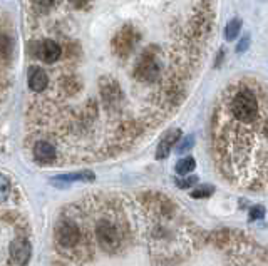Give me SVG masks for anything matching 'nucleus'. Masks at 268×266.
Here are the masks:
<instances>
[{
	"label": "nucleus",
	"instance_id": "f257e3e1",
	"mask_svg": "<svg viewBox=\"0 0 268 266\" xmlns=\"http://www.w3.org/2000/svg\"><path fill=\"white\" fill-rule=\"evenodd\" d=\"M96 236L97 243L104 251H114L121 246V233L117 226L111 221H99L96 226Z\"/></svg>",
	"mask_w": 268,
	"mask_h": 266
},
{
	"label": "nucleus",
	"instance_id": "f03ea898",
	"mask_svg": "<svg viewBox=\"0 0 268 266\" xmlns=\"http://www.w3.org/2000/svg\"><path fill=\"white\" fill-rule=\"evenodd\" d=\"M55 241L60 248L72 249L80 241V230L72 221H59L55 226Z\"/></svg>",
	"mask_w": 268,
	"mask_h": 266
},
{
	"label": "nucleus",
	"instance_id": "7ed1b4c3",
	"mask_svg": "<svg viewBox=\"0 0 268 266\" xmlns=\"http://www.w3.org/2000/svg\"><path fill=\"white\" fill-rule=\"evenodd\" d=\"M10 260L12 263H15L17 266H26L29 263L30 260V255H32V248H30V243L24 238H17L10 243Z\"/></svg>",
	"mask_w": 268,
	"mask_h": 266
},
{
	"label": "nucleus",
	"instance_id": "20e7f679",
	"mask_svg": "<svg viewBox=\"0 0 268 266\" xmlns=\"http://www.w3.org/2000/svg\"><path fill=\"white\" fill-rule=\"evenodd\" d=\"M60 52L62 51H60V46L57 42H54V40H44V42L39 46L37 57L39 59H42L44 62L52 64L60 57Z\"/></svg>",
	"mask_w": 268,
	"mask_h": 266
},
{
	"label": "nucleus",
	"instance_id": "39448f33",
	"mask_svg": "<svg viewBox=\"0 0 268 266\" xmlns=\"http://www.w3.org/2000/svg\"><path fill=\"white\" fill-rule=\"evenodd\" d=\"M180 136H181V131L180 129H173L169 131L168 134L163 137V141L160 142V146H158V151H156V159H164L169 156V153H171L173 146L178 144V141H180Z\"/></svg>",
	"mask_w": 268,
	"mask_h": 266
},
{
	"label": "nucleus",
	"instance_id": "423d86ee",
	"mask_svg": "<svg viewBox=\"0 0 268 266\" xmlns=\"http://www.w3.org/2000/svg\"><path fill=\"white\" fill-rule=\"evenodd\" d=\"M34 158L39 162H52L55 159V147L47 141H39L34 146Z\"/></svg>",
	"mask_w": 268,
	"mask_h": 266
},
{
	"label": "nucleus",
	"instance_id": "0eeeda50",
	"mask_svg": "<svg viewBox=\"0 0 268 266\" xmlns=\"http://www.w3.org/2000/svg\"><path fill=\"white\" fill-rule=\"evenodd\" d=\"M96 176L94 173L91 171H80V173H71V174H60V176H55L52 179V183L57 184V183H74V181H84V183H91L94 181Z\"/></svg>",
	"mask_w": 268,
	"mask_h": 266
},
{
	"label": "nucleus",
	"instance_id": "6e6552de",
	"mask_svg": "<svg viewBox=\"0 0 268 266\" xmlns=\"http://www.w3.org/2000/svg\"><path fill=\"white\" fill-rule=\"evenodd\" d=\"M49 84V77L47 74L40 69H35V71L30 72V77H29V87L32 89L34 92H42L44 89L47 87Z\"/></svg>",
	"mask_w": 268,
	"mask_h": 266
},
{
	"label": "nucleus",
	"instance_id": "1a4fd4ad",
	"mask_svg": "<svg viewBox=\"0 0 268 266\" xmlns=\"http://www.w3.org/2000/svg\"><path fill=\"white\" fill-rule=\"evenodd\" d=\"M194 167H196V161H194L193 158H185V159H181V161L176 162V173L185 176V174L191 173Z\"/></svg>",
	"mask_w": 268,
	"mask_h": 266
},
{
	"label": "nucleus",
	"instance_id": "9d476101",
	"mask_svg": "<svg viewBox=\"0 0 268 266\" xmlns=\"http://www.w3.org/2000/svg\"><path fill=\"white\" fill-rule=\"evenodd\" d=\"M12 54V40L9 35L2 34L0 35V57L9 59Z\"/></svg>",
	"mask_w": 268,
	"mask_h": 266
},
{
	"label": "nucleus",
	"instance_id": "9b49d317",
	"mask_svg": "<svg viewBox=\"0 0 268 266\" xmlns=\"http://www.w3.org/2000/svg\"><path fill=\"white\" fill-rule=\"evenodd\" d=\"M214 193V187L210 186V184H206V186H200L198 189L191 191V198L194 199H201V198H208Z\"/></svg>",
	"mask_w": 268,
	"mask_h": 266
},
{
	"label": "nucleus",
	"instance_id": "f8f14e48",
	"mask_svg": "<svg viewBox=\"0 0 268 266\" xmlns=\"http://www.w3.org/2000/svg\"><path fill=\"white\" fill-rule=\"evenodd\" d=\"M240 27H241V20H240V19H233V20H231V22L228 24V27H226V39L233 40L235 37L238 35Z\"/></svg>",
	"mask_w": 268,
	"mask_h": 266
},
{
	"label": "nucleus",
	"instance_id": "ddd939ff",
	"mask_svg": "<svg viewBox=\"0 0 268 266\" xmlns=\"http://www.w3.org/2000/svg\"><path fill=\"white\" fill-rule=\"evenodd\" d=\"M193 142H194V137H193V136H186V137H183L181 141L176 144V153H178V154H185V153H188V151L193 147Z\"/></svg>",
	"mask_w": 268,
	"mask_h": 266
},
{
	"label": "nucleus",
	"instance_id": "4468645a",
	"mask_svg": "<svg viewBox=\"0 0 268 266\" xmlns=\"http://www.w3.org/2000/svg\"><path fill=\"white\" fill-rule=\"evenodd\" d=\"M10 194V181L3 174H0V203H3Z\"/></svg>",
	"mask_w": 268,
	"mask_h": 266
},
{
	"label": "nucleus",
	"instance_id": "2eb2a0df",
	"mask_svg": "<svg viewBox=\"0 0 268 266\" xmlns=\"http://www.w3.org/2000/svg\"><path fill=\"white\" fill-rule=\"evenodd\" d=\"M198 183V178L196 176H189V178H185V179H178L176 181V186L181 187V189H188V187L194 186Z\"/></svg>",
	"mask_w": 268,
	"mask_h": 266
},
{
	"label": "nucleus",
	"instance_id": "dca6fc26",
	"mask_svg": "<svg viewBox=\"0 0 268 266\" xmlns=\"http://www.w3.org/2000/svg\"><path fill=\"white\" fill-rule=\"evenodd\" d=\"M263 216H265V208H263V206H253L250 210V221L262 219Z\"/></svg>",
	"mask_w": 268,
	"mask_h": 266
},
{
	"label": "nucleus",
	"instance_id": "f3484780",
	"mask_svg": "<svg viewBox=\"0 0 268 266\" xmlns=\"http://www.w3.org/2000/svg\"><path fill=\"white\" fill-rule=\"evenodd\" d=\"M35 3H37L39 9H49L54 3V0H35Z\"/></svg>",
	"mask_w": 268,
	"mask_h": 266
},
{
	"label": "nucleus",
	"instance_id": "a211bd4d",
	"mask_svg": "<svg viewBox=\"0 0 268 266\" xmlns=\"http://www.w3.org/2000/svg\"><path fill=\"white\" fill-rule=\"evenodd\" d=\"M248 44H250V37L246 35L245 39H241V42H240V46H238V52L246 51V49H248Z\"/></svg>",
	"mask_w": 268,
	"mask_h": 266
},
{
	"label": "nucleus",
	"instance_id": "6ab92c4d",
	"mask_svg": "<svg viewBox=\"0 0 268 266\" xmlns=\"http://www.w3.org/2000/svg\"><path fill=\"white\" fill-rule=\"evenodd\" d=\"M87 0H71V3H74L76 7H80V5H84Z\"/></svg>",
	"mask_w": 268,
	"mask_h": 266
}]
</instances>
